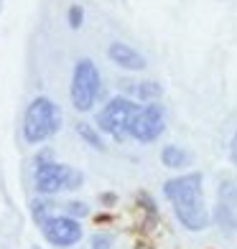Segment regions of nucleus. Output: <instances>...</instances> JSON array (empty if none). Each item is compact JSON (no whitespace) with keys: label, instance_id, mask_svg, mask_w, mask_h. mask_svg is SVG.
Returning <instances> with one entry per match:
<instances>
[{"label":"nucleus","instance_id":"nucleus-1","mask_svg":"<svg viewBox=\"0 0 237 249\" xmlns=\"http://www.w3.org/2000/svg\"><path fill=\"white\" fill-rule=\"evenodd\" d=\"M61 127V109L46 97H36L26 109L23 120V138L26 142L36 145L41 140H46L49 135H54Z\"/></svg>","mask_w":237,"mask_h":249},{"label":"nucleus","instance_id":"nucleus-2","mask_svg":"<svg viewBox=\"0 0 237 249\" xmlns=\"http://www.w3.org/2000/svg\"><path fill=\"white\" fill-rule=\"evenodd\" d=\"M69 92H72V105L79 112H89V109H92L97 94L102 92V79H99L97 66L89 61V59L77 61L74 74H72V89H69Z\"/></svg>","mask_w":237,"mask_h":249},{"label":"nucleus","instance_id":"nucleus-3","mask_svg":"<svg viewBox=\"0 0 237 249\" xmlns=\"http://www.w3.org/2000/svg\"><path fill=\"white\" fill-rule=\"evenodd\" d=\"M138 109L140 107L133 105L128 97H112L107 107L97 115V127L102 132H110L118 142H122L128 138V124L138 115Z\"/></svg>","mask_w":237,"mask_h":249},{"label":"nucleus","instance_id":"nucleus-4","mask_svg":"<svg viewBox=\"0 0 237 249\" xmlns=\"http://www.w3.org/2000/svg\"><path fill=\"white\" fill-rule=\"evenodd\" d=\"M166 130V109L158 102H148L145 107L138 109V115L128 124V135L138 142H153Z\"/></svg>","mask_w":237,"mask_h":249},{"label":"nucleus","instance_id":"nucleus-5","mask_svg":"<svg viewBox=\"0 0 237 249\" xmlns=\"http://www.w3.org/2000/svg\"><path fill=\"white\" fill-rule=\"evenodd\" d=\"M174 213H176L178 224L189 231H201L209 226V211L204 206V196L174 201Z\"/></svg>","mask_w":237,"mask_h":249},{"label":"nucleus","instance_id":"nucleus-6","mask_svg":"<svg viewBox=\"0 0 237 249\" xmlns=\"http://www.w3.org/2000/svg\"><path fill=\"white\" fill-rule=\"evenodd\" d=\"M43 236L54 244V247H72L82 239V226L77 224L72 216H56L43 226Z\"/></svg>","mask_w":237,"mask_h":249},{"label":"nucleus","instance_id":"nucleus-7","mask_svg":"<svg viewBox=\"0 0 237 249\" xmlns=\"http://www.w3.org/2000/svg\"><path fill=\"white\" fill-rule=\"evenodd\" d=\"M201 183H204L201 173L178 176V178H171V180L163 183V196L171 203L181 201V198H197V196H201Z\"/></svg>","mask_w":237,"mask_h":249},{"label":"nucleus","instance_id":"nucleus-8","mask_svg":"<svg viewBox=\"0 0 237 249\" xmlns=\"http://www.w3.org/2000/svg\"><path fill=\"white\" fill-rule=\"evenodd\" d=\"M107 56H110L112 64H118L120 69H128V71H143L145 66H148V61H145L143 53H138L133 46H128V43H122V41L110 43Z\"/></svg>","mask_w":237,"mask_h":249},{"label":"nucleus","instance_id":"nucleus-9","mask_svg":"<svg viewBox=\"0 0 237 249\" xmlns=\"http://www.w3.org/2000/svg\"><path fill=\"white\" fill-rule=\"evenodd\" d=\"M36 188L41 194H56L64 188V165L61 163H46L36 168Z\"/></svg>","mask_w":237,"mask_h":249},{"label":"nucleus","instance_id":"nucleus-10","mask_svg":"<svg viewBox=\"0 0 237 249\" xmlns=\"http://www.w3.org/2000/svg\"><path fill=\"white\" fill-rule=\"evenodd\" d=\"M161 163L166 168L178 171V168H186L191 163V153H186L184 148H178V145H163L161 148Z\"/></svg>","mask_w":237,"mask_h":249},{"label":"nucleus","instance_id":"nucleus-11","mask_svg":"<svg viewBox=\"0 0 237 249\" xmlns=\"http://www.w3.org/2000/svg\"><path fill=\"white\" fill-rule=\"evenodd\" d=\"M212 219H214V224H217L222 231H227V234L237 231V209H230V206H224V203H217L214 211H212Z\"/></svg>","mask_w":237,"mask_h":249},{"label":"nucleus","instance_id":"nucleus-12","mask_svg":"<svg viewBox=\"0 0 237 249\" xmlns=\"http://www.w3.org/2000/svg\"><path fill=\"white\" fill-rule=\"evenodd\" d=\"M217 203H224L230 209H237V183L230 178H224L217 188Z\"/></svg>","mask_w":237,"mask_h":249},{"label":"nucleus","instance_id":"nucleus-13","mask_svg":"<svg viewBox=\"0 0 237 249\" xmlns=\"http://www.w3.org/2000/svg\"><path fill=\"white\" fill-rule=\"evenodd\" d=\"M161 94H163V87L158 82H138V87H135V97L140 102H158Z\"/></svg>","mask_w":237,"mask_h":249},{"label":"nucleus","instance_id":"nucleus-14","mask_svg":"<svg viewBox=\"0 0 237 249\" xmlns=\"http://www.w3.org/2000/svg\"><path fill=\"white\" fill-rule=\"evenodd\" d=\"M77 135L82 138L89 148H95V150H105V142L102 138L97 135V130L92 127V124H87V122H77Z\"/></svg>","mask_w":237,"mask_h":249},{"label":"nucleus","instance_id":"nucleus-15","mask_svg":"<svg viewBox=\"0 0 237 249\" xmlns=\"http://www.w3.org/2000/svg\"><path fill=\"white\" fill-rule=\"evenodd\" d=\"M51 209H54V203H49V201H33L31 203V213H33V221H36L39 226H41V229H43V226H46L54 216H51Z\"/></svg>","mask_w":237,"mask_h":249},{"label":"nucleus","instance_id":"nucleus-16","mask_svg":"<svg viewBox=\"0 0 237 249\" xmlns=\"http://www.w3.org/2000/svg\"><path fill=\"white\" fill-rule=\"evenodd\" d=\"M82 180H84V176L77 171V168H69V165H64V188H79L82 186Z\"/></svg>","mask_w":237,"mask_h":249},{"label":"nucleus","instance_id":"nucleus-17","mask_svg":"<svg viewBox=\"0 0 237 249\" xmlns=\"http://www.w3.org/2000/svg\"><path fill=\"white\" fill-rule=\"evenodd\" d=\"M87 213H89L87 203H82V201H72V203H66V216H72V219H84Z\"/></svg>","mask_w":237,"mask_h":249},{"label":"nucleus","instance_id":"nucleus-18","mask_svg":"<svg viewBox=\"0 0 237 249\" xmlns=\"http://www.w3.org/2000/svg\"><path fill=\"white\" fill-rule=\"evenodd\" d=\"M82 23H84V10H82V5H72V8H69V26H72L74 31H79V28H82Z\"/></svg>","mask_w":237,"mask_h":249},{"label":"nucleus","instance_id":"nucleus-19","mask_svg":"<svg viewBox=\"0 0 237 249\" xmlns=\"http://www.w3.org/2000/svg\"><path fill=\"white\" fill-rule=\"evenodd\" d=\"M92 249H112V236L110 234H95L92 236Z\"/></svg>","mask_w":237,"mask_h":249},{"label":"nucleus","instance_id":"nucleus-20","mask_svg":"<svg viewBox=\"0 0 237 249\" xmlns=\"http://www.w3.org/2000/svg\"><path fill=\"white\" fill-rule=\"evenodd\" d=\"M138 201H140V206L153 216V213H156V201L151 198V194H145V191H143V194H138Z\"/></svg>","mask_w":237,"mask_h":249},{"label":"nucleus","instance_id":"nucleus-21","mask_svg":"<svg viewBox=\"0 0 237 249\" xmlns=\"http://www.w3.org/2000/svg\"><path fill=\"white\" fill-rule=\"evenodd\" d=\"M230 160H232V165L237 168V132L232 135V140H230Z\"/></svg>","mask_w":237,"mask_h":249},{"label":"nucleus","instance_id":"nucleus-22","mask_svg":"<svg viewBox=\"0 0 237 249\" xmlns=\"http://www.w3.org/2000/svg\"><path fill=\"white\" fill-rule=\"evenodd\" d=\"M46 163H54V160H51V150H43V153L36 155V168H39V165H46Z\"/></svg>","mask_w":237,"mask_h":249},{"label":"nucleus","instance_id":"nucleus-23","mask_svg":"<svg viewBox=\"0 0 237 249\" xmlns=\"http://www.w3.org/2000/svg\"><path fill=\"white\" fill-rule=\"evenodd\" d=\"M99 201H102L105 206H115V203H118V196H115V194H102V196H99Z\"/></svg>","mask_w":237,"mask_h":249}]
</instances>
